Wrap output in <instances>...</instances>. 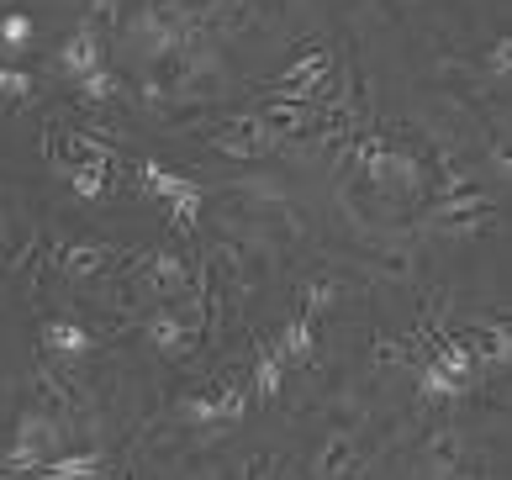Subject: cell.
<instances>
[{"instance_id": "obj_1", "label": "cell", "mask_w": 512, "mask_h": 480, "mask_svg": "<svg viewBox=\"0 0 512 480\" xmlns=\"http://www.w3.org/2000/svg\"><path fill=\"white\" fill-rule=\"evenodd\" d=\"M180 412L196 422V428H222V422H243V412H249V391L238 386V380H227V386H217L212 396H185Z\"/></svg>"}, {"instance_id": "obj_2", "label": "cell", "mask_w": 512, "mask_h": 480, "mask_svg": "<svg viewBox=\"0 0 512 480\" xmlns=\"http://www.w3.org/2000/svg\"><path fill=\"white\" fill-rule=\"evenodd\" d=\"M354 159L370 169V180H386V185H412V175H417V164L407 153H396L391 138H365L354 148Z\"/></svg>"}, {"instance_id": "obj_3", "label": "cell", "mask_w": 512, "mask_h": 480, "mask_svg": "<svg viewBox=\"0 0 512 480\" xmlns=\"http://www.w3.org/2000/svg\"><path fill=\"white\" fill-rule=\"evenodd\" d=\"M217 153H233V159H259V153L275 148V127L264 117H249V122H227L212 132Z\"/></svg>"}, {"instance_id": "obj_4", "label": "cell", "mask_w": 512, "mask_h": 480, "mask_svg": "<svg viewBox=\"0 0 512 480\" xmlns=\"http://www.w3.org/2000/svg\"><path fill=\"white\" fill-rule=\"evenodd\" d=\"M280 354H286V364H312V354H317V312L312 306H301V312L291 317V328H286V338H280Z\"/></svg>"}, {"instance_id": "obj_5", "label": "cell", "mask_w": 512, "mask_h": 480, "mask_svg": "<svg viewBox=\"0 0 512 480\" xmlns=\"http://www.w3.org/2000/svg\"><path fill=\"white\" fill-rule=\"evenodd\" d=\"M106 248L101 243H64L59 254H53V264H59V275H69V280H90V275H101L106 270Z\"/></svg>"}, {"instance_id": "obj_6", "label": "cell", "mask_w": 512, "mask_h": 480, "mask_svg": "<svg viewBox=\"0 0 512 480\" xmlns=\"http://www.w3.org/2000/svg\"><path fill=\"white\" fill-rule=\"evenodd\" d=\"M138 185L148 190V196H154V201H180V196H191V190H201L196 180H185V175H169V169L164 164H154V159H143L138 164Z\"/></svg>"}, {"instance_id": "obj_7", "label": "cell", "mask_w": 512, "mask_h": 480, "mask_svg": "<svg viewBox=\"0 0 512 480\" xmlns=\"http://www.w3.org/2000/svg\"><path fill=\"white\" fill-rule=\"evenodd\" d=\"M59 69L74 74V80H80V74H90V69H101V43H96V32H90V27L74 32L69 43L59 48Z\"/></svg>"}, {"instance_id": "obj_8", "label": "cell", "mask_w": 512, "mask_h": 480, "mask_svg": "<svg viewBox=\"0 0 512 480\" xmlns=\"http://www.w3.org/2000/svg\"><path fill=\"white\" fill-rule=\"evenodd\" d=\"M90 343H96V338H90L85 328H80V322H69V317H48L43 322V349H53V354H90Z\"/></svg>"}, {"instance_id": "obj_9", "label": "cell", "mask_w": 512, "mask_h": 480, "mask_svg": "<svg viewBox=\"0 0 512 480\" xmlns=\"http://www.w3.org/2000/svg\"><path fill=\"white\" fill-rule=\"evenodd\" d=\"M101 470H106L101 454H64V459H43V465H37V475H43V480H90V475H101Z\"/></svg>"}, {"instance_id": "obj_10", "label": "cell", "mask_w": 512, "mask_h": 480, "mask_svg": "<svg viewBox=\"0 0 512 480\" xmlns=\"http://www.w3.org/2000/svg\"><path fill=\"white\" fill-rule=\"evenodd\" d=\"M259 370H254V386H259V401H275L280 396V380H286V370H291V364H286V354H280L275 349V343H259Z\"/></svg>"}, {"instance_id": "obj_11", "label": "cell", "mask_w": 512, "mask_h": 480, "mask_svg": "<svg viewBox=\"0 0 512 480\" xmlns=\"http://www.w3.org/2000/svg\"><path fill=\"white\" fill-rule=\"evenodd\" d=\"M349 470H354V438L349 433H333L328 444H322V454L312 459V475L328 480V475H349Z\"/></svg>"}, {"instance_id": "obj_12", "label": "cell", "mask_w": 512, "mask_h": 480, "mask_svg": "<svg viewBox=\"0 0 512 480\" xmlns=\"http://www.w3.org/2000/svg\"><path fill=\"white\" fill-rule=\"evenodd\" d=\"M433 359H439L444 370L470 391V380H476V354H470V343H465V338H439V354H433Z\"/></svg>"}, {"instance_id": "obj_13", "label": "cell", "mask_w": 512, "mask_h": 480, "mask_svg": "<svg viewBox=\"0 0 512 480\" xmlns=\"http://www.w3.org/2000/svg\"><path fill=\"white\" fill-rule=\"evenodd\" d=\"M148 338H154L164 354H185V349H191V333H185V322L169 317V312H154V317H148Z\"/></svg>"}, {"instance_id": "obj_14", "label": "cell", "mask_w": 512, "mask_h": 480, "mask_svg": "<svg viewBox=\"0 0 512 480\" xmlns=\"http://www.w3.org/2000/svg\"><path fill=\"white\" fill-rule=\"evenodd\" d=\"M143 280L154 285L159 296H169L175 285H185V270H180L175 254H148V259H143Z\"/></svg>"}, {"instance_id": "obj_15", "label": "cell", "mask_w": 512, "mask_h": 480, "mask_svg": "<svg viewBox=\"0 0 512 480\" xmlns=\"http://www.w3.org/2000/svg\"><path fill=\"white\" fill-rule=\"evenodd\" d=\"M470 354H476V364H507L512 343H507V328H481L476 338H465Z\"/></svg>"}, {"instance_id": "obj_16", "label": "cell", "mask_w": 512, "mask_h": 480, "mask_svg": "<svg viewBox=\"0 0 512 480\" xmlns=\"http://www.w3.org/2000/svg\"><path fill=\"white\" fill-rule=\"evenodd\" d=\"M69 185H74V196L101 201L106 190H111V169H101V164H74V169H69Z\"/></svg>"}, {"instance_id": "obj_17", "label": "cell", "mask_w": 512, "mask_h": 480, "mask_svg": "<svg viewBox=\"0 0 512 480\" xmlns=\"http://www.w3.org/2000/svg\"><path fill=\"white\" fill-rule=\"evenodd\" d=\"M27 43H32V16L6 11L0 16V53H27Z\"/></svg>"}, {"instance_id": "obj_18", "label": "cell", "mask_w": 512, "mask_h": 480, "mask_svg": "<svg viewBox=\"0 0 512 480\" xmlns=\"http://www.w3.org/2000/svg\"><path fill=\"white\" fill-rule=\"evenodd\" d=\"M423 396H428V401H454V396H465V386L444 370L439 359H428V364H423Z\"/></svg>"}, {"instance_id": "obj_19", "label": "cell", "mask_w": 512, "mask_h": 480, "mask_svg": "<svg viewBox=\"0 0 512 480\" xmlns=\"http://www.w3.org/2000/svg\"><path fill=\"white\" fill-rule=\"evenodd\" d=\"M80 101H111V95H117L122 85H117V74L111 69H90V74H80Z\"/></svg>"}, {"instance_id": "obj_20", "label": "cell", "mask_w": 512, "mask_h": 480, "mask_svg": "<svg viewBox=\"0 0 512 480\" xmlns=\"http://www.w3.org/2000/svg\"><path fill=\"white\" fill-rule=\"evenodd\" d=\"M69 148H74V159H80V164H101V169H117V153H111V148H101L96 138H85V132H80V138H69Z\"/></svg>"}, {"instance_id": "obj_21", "label": "cell", "mask_w": 512, "mask_h": 480, "mask_svg": "<svg viewBox=\"0 0 512 480\" xmlns=\"http://www.w3.org/2000/svg\"><path fill=\"white\" fill-rule=\"evenodd\" d=\"M27 90H32V74H22V69H6L0 64V101H27Z\"/></svg>"}, {"instance_id": "obj_22", "label": "cell", "mask_w": 512, "mask_h": 480, "mask_svg": "<svg viewBox=\"0 0 512 480\" xmlns=\"http://www.w3.org/2000/svg\"><path fill=\"white\" fill-rule=\"evenodd\" d=\"M486 69L497 74V80L512 69V43H507V37H497V43H491V53H486Z\"/></svg>"}]
</instances>
